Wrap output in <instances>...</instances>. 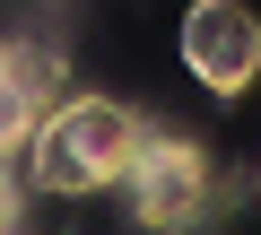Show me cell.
<instances>
[{
	"instance_id": "obj_2",
	"label": "cell",
	"mask_w": 261,
	"mask_h": 235,
	"mask_svg": "<svg viewBox=\"0 0 261 235\" xmlns=\"http://www.w3.org/2000/svg\"><path fill=\"white\" fill-rule=\"evenodd\" d=\"M122 192H130V218H140L148 235H192L209 218V157L192 140L148 131L140 157H130V174H122Z\"/></svg>"
},
{
	"instance_id": "obj_5",
	"label": "cell",
	"mask_w": 261,
	"mask_h": 235,
	"mask_svg": "<svg viewBox=\"0 0 261 235\" xmlns=\"http://www.w3.org/2000/svg\"><path fill=\"white\" fill-rule=\"evenodd\" d=\"M9 209H18V192H9V157H0V235H9Z\"/></svg>"
},
{
	"instance_id": "obj_1",
	"label": "cell",
	"mask_w": 261,
	"mask_h": 235,
	"mask_svg": "<svg viewBox=\"0 0 261 235\" xmlns=\"http://www.w3.org/2000/svg\"><path fill=\"white\" fill-rule=\"evenodd\" d=\"M140 140H148V122L130 105H113V96H61L44 122L27 131V183L35 192H61V200H79V192H105V183H122L130 174V157H140Z\"/></svg>"
},
{
	"instance_id": "obj_4",
	"label": "cell",
	"mask_w": 261,
	"mask_h": 235,
	"mask_svg": "<svg viewBox=\"0 0 261 235\" xmlns=\"http://www.w3.org/2000/svg\"><path fill=\"white\" fill-rule=\"evenodd\" d=\"M35 122H44V70H35V53L0 44V157H18Z\"/></svg>"
},
{
	"instance_id": "obj_3",
	"label": "cell",
	"mask_w": 261,
	"mask_h": 235,
	"mask_svg": "<svg viewBox=\"0 0 261 235\" xmlns=\"http://www.w3.org/2000/svg\"><path fill=\"white\" fill-rule=\"evenodd\" d=\"M174 53L209 96H244L261 79V9H244V0H192L183 27H174Z\"/></svg>"
}]
</instances>
